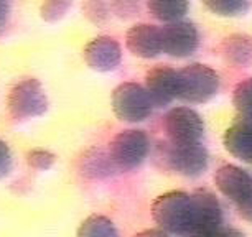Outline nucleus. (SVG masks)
I'll return each instance as SVG.
<instances>
[{"instance_id": "nucleus-1", "label": "nucleus", "mask_w": 252, "mask_h": 237, "mask_svg": "<svg viewBox=\"0 0 252 237\" xmlns=\"http://www.w3.org/2000/svg\"><path fill=\"white\" fill-rule=\"evenodd\" d=\"M152 216L168 234L189 236L193 231V201L185 191H168L152 205Z\"/></svg>"}, {"instance_id": "nucleus-2", "label": "nucleus", "mask_w": 252, "mask_h": 237, "mask_svg": "<svg viewBox=\"0 0 252 237\" xmlns=\"http://www.w3.org/2000/svg\"><path fill=\"white\" fill-rule=\"evenodd\" d=\"M220 74L206 64L193 63L178 71V99L185 102H209L220 92Z\"/></svg>"}, {"instance_id": "nucleus-3", "label": "nucleus", "mask_w": 252, "mask_h": 237, "mask_svg": "<svg viewBox=\"0 0 252 237\" xmlns=\"http://www.w3.org/2000/svg\"><path fill=\"white\" fill-rule=\"evenodd\" d=\"M150 150L149 135L144 130H122L109 145V158L122 172H130L140 167Z\"/></svg>"}, {"instance_id": "nucleus-4", "label": "nucleus", "mask_w": 252, "mask_h": 237, "mask_svg": "<svg viewBox=\"0 0 252 237\" xmlns=\"http://www.w3.org/2000/svg\"><path fill=\"white\" fill-rule=\"evenodd\" d=\"M48 109V99L41 83L35 78H27L13 86L8 96V111L15 120L43 116Z\"/></svg>"}, {"instance_id": "nucleus-5", "label": "nucleus", "mask_w": 252, "mask_h": 237, "mask_svg": "<svg viewBox=\"0 0 252 237\" xmlns=\"http://www.w3.org/2000/svg\"><path fill=\"white\" fill-rule=\"evenodd\" d=\"M112 109L124 122H142L152 114V104L145 88L137 83H124L112 92Z\"/></svg>"}, {"instance_id": "nucleus-6", "label": "nucleus", "mask_w": 252, "mask_h": 237, "mask_svg": "<svg viewBox=\"0 0 252 237\" xmlns=\"http://www.w3.org/2000/svg\"><path fill=\"white\" fill-rule=\"evenodd\" d=\"M165 160L168 167L183 177H199L206 172L209 163L208 150L199 144H172L165 148Z\"/></svg>"}, {"instance_id": "nucleus-7", "label": "nucleus", "mask_w": 252, "mask_h": 237, "mask_svg": "<svg viewBox=\"0 0 252 237\" xmlns=\"http://www.w3.org/2000/svg\"><path fill=\"white\" fill-rule=\"evenodd\" d=\"M163 127L172 144H193L204 135V122L201 116L189 107H173L166 112Z\"/></svg>"}, {"instance_id": "nucleus-8", "label": "nucleus", "mask_w": 252, "mask_h": 237, "mask_svg": "<svg viewBox=\"0 0 252 237\" xmlns=\"http://www.w3.org/2000/svg\"><path fill=\"white\" fill-rule=\"evenodd\" d=\"M193 201V231L189 236L209 234L224 227V212L221 203L209 189H196L191 193ZM188 236V237H189Z\"/></svg>"}, {"instance_id": "nucleus-9", "label": "nucleus", "mask_w": 252, "mask_h": 237, "mask_svg": "<svg viewBox=\"0 0 252 237\" xmlns=\"http://www.w3.org/2000/svg\"><path fill=\"white\" fill-rule=\"evenodd\" d=\"M161 30V53L173 58H187L198 48V30L189 22H172Z\"/></svg>"}, {"instance_id": "nucleus-10", "label": "nucleus", "mask_w": 252, "mask_h": 237, "mask_svg": "<svg viewBox=\"0 0 252 237\" xmlns=\"http://www.w3.org/2000/svg\"><path fill=\"white\" fill-rule=\"evenodd\" d=\"M145 91L154 107H165L178 97V71L166 64L152 68L145 76Z\"/></svg>"}, {"instance_id": "nucleus-11", "label": "nucleus", "mask_w": 252, "mask_h": 237, "mask_svg": "<svg viewBox=\"0 0 252 237\" xmlns=\"http://www.w3.org/2000/svg\"><path fill=\"white\" fill-rule=\"evenodd\" d=\"M121 45L111 36H97L89 41L84 48V61L88 66L99 73H109L121 64Z\"/></svg>"}, {"instance_id": "nucleus-12", "label": "nucleus", "mask_w": 252, "mask_h": 237, "mask_svg": "<svg viewBox=\"0 0 252 237\" xmlns=\"http://www.w3.org/2000/svg\"><path fill=\"white\" fill-rule=\"evenodd\" d=\"M215 183L216 188L234 205L252 191V175L236 165H222L221 168H218Z\"/></svg>"}, {"instance_id": "nucleus-13", "label": "nucleus", "mask_w": 252, "mask_h": 237, "mask_svg": "<svg viewBox=\"0 0 252 237\" xmlns=\"http://www.w3.org/2000/svg\"><path fill=\"white\" fill-rule=\"evenodd\" d=\"M126 45L127 50L139 58H155L161 53V30L149 23L135 25L127 31Z\"/></svg>"}, {"instance_id": "nucleus-14", "label": "nucleus", "mask_w": 252, "mask_h": 237, "mask_svg": "<svg viewBox=\"0 0 252 237\" xmlns=\"http://www.w3.org/2000/svg\"><path fill=\"white\" fill-rule=\"evenodd\" d=\"M224 148L242 162L252 163V120L241 118L234 122L222 137Z\"/></svg>"}, {"instance_id": "nucleus-15", "label": "nucleus", "mask_w": 252, "mask_h": 237, "mask_svg": "<svg viewBox=\"0 0 252 237\" xmlns=\"http://www.w3.org/2000/svg\"><path fill=\"white\" fill-rule=\"evenodd\" d=\"M221 55L227 63H231L236 68H246L252 64V38L247 35L227 36L221 43Z\"/></svg>"}, {"instance_id": "nucleus-16", "label": "nucleus", "mask_w": 252, "mask_h": 237, "mask_svg": "<svg viewBox=\"0 0 252 237\" xmlns=\"http://www.w3.org/2000/svg\"><path fill=\"white\" fill-rule=\"evenodd\" d=\"M147 7L157 20L178 22L188 12V0H147Z\"/></svg>"}, {"instance_id": "nucleus-17", "label": "nucleus", "mask_w": 252, "mask_h": 237, "mask_svg": "<svg viewBox=\"0 0 252 237\" xmlns=\"http://www.w3.org/2000/svg\"><path fill=\"white\" fill-rule=\"evenodd\" d=\"M78 237H119V232L109 217L93 214L81 222Z\"/></svg>"}, {"instance_id": "nucleus-18", "label": "nucleus", "mask_w": 252, "mask_h": 237, "mask_svg": "<svg viewBox=\"0 0 252 237\" xmlns=\"http://www.w3.org/2000/svg\"><path fill=\"white\" fill-rule=\"evenodd\" d=\"M209 10L221 17H239L249 10L251 0H203Z\"/></svg>"}, {"instance_id": "nucleus-19", "label": "nucleus", "mask_w": 252, "mask_h": 237, "mask_svg": "<svg viewBox=\"0 0 252 237\" xmlns=\"http://www.w3.org/2000/svg\"><path fill=\"white\" fill-rule=\"evenodd\" d=\"M232 104L241 118L252 120V78H247L237 84L232 94Z\"/></svg>"}, {"instance_id": "nucleus-20", "label": "nucleus", "mask_w": 252, "mask_h": 237, "mask_svg": "<svg viewBox=\"0 0 252 237\" xmlns=\"http://www.w3.org/2000/svg\"><path fill=\"white\" fill-rule=\"evenodd\" d=\"M73 0H43L40 8V15L45 22L55 23L60 22L69 10Z\"/></svg>"}, {"instance_id": "nucleus-21", "label": "nucleus", "mask_w": 252, "mask_h": 237, "mask_svg": "<svg viewBox=\"0 0 252 237\" xmlns=\"http://www.w3.org/2000/svg\"><path fill=\"white\" fill-rule=\"evenodd\" d=\"M55 160H56V156L51 153V151L41 150V148L28 151V155H27L28 165L35 170H48L55 165Z\"/></svg>"}, {"instance_id": "nucleus-22", "label": "nucleus", "mask_w": 252, "mask_h": 237, "mask_svg": "<svg viewBox=\"0 0 252 237\" xmlns=\"http://www.w3.org/2000/svg\"><path fill=\"white\" fill-rule=\"evenodd\" d=\"M12 170V153L8 145L0 140V178H5Z\"/></svg>"}, {"instance_id": "nucleus-23", "label": "nucleus", "mask_w": 252, "mask_h": 237, "mask_svg": "<svg viewBox=\"0 0 252 237\" xmlns=\"http://www.w3.org/2000/svg\"><path fill=\"white\" fill-rule=\"evenodd\" d=\"M236 207L242 219H246L247 222H252V191L247 194L244 200L236 203Z\"/></svg>"}, {"instance_id": "nucleus-24", "label": "nucleus", "mask_w": 252, "mask_h": 237, "mask_svg": "<svg viewBox=\"0 0 252 237\" xmlns=\"http://www.w3.org/2000/svg\"><path fill=\"white\" fill-rule=\"evenodd\" d=\"M12 2L13 0H0V33L5 30L8 18L12 12Z\"/></svg>"}, {"instance_id": "nucleus-25", "label": "nucleus", "mask_w": 252, "mask_h": 237, "mask_svg": "<svg viewBox=\"0 0 252 237\" xmlns=\"http://www.w3.org/2000/svg\"><path fill=\"white\" fill-rule=\"evenodd\" d=\"M189 237H246L241 231L237 229H227V227H221L215 232H209V234H196Z\"/></svg>"}, {"instance_id": "nucleus-26", "label": "nucleus", "mask_w": 252, "mask_h": 237, "mask_svg": "<svg viewBox=\"0 0 252 237\" xmlns=\"http://www.w3.org/2000/svg\"><path fill=\"white\" fill-rule=\"evenodd\" d=\"M134 237H170V234L163 229H145L139 232V234H135Z\"/></svg>"}]
</instances>
